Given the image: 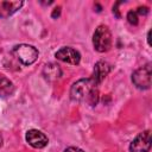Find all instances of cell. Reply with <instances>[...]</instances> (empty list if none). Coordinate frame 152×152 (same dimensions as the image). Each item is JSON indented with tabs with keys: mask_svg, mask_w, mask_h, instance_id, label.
Listing matches in <instances>:
<instances>
[{
	"mask_svg": "<svg viewBox=\"0 0 152 152\" xmlns=\"http://www.w3.org/2000/svg\"><path fill=\"white\" fill-rule=\"evenodd\" d=\"M135 12H137V14L146 15V14L148 13V7H146V6H140V7H138V10H137Z\"/></svg>",
	"mask_w": 152,
	"mask_h": 152,
	"instance_id": "cell-13",
	"label": "cell"
},
{
	"mask_svg": "<svg viewBox=\"0 0 152 152\" xmlns=\"http://www.w3.org/2000/svg\"><path fill=\"white\" fill-rule=\"evenodd\" d=\"M112 70V65L106 61H99L94 66L93 77H90L96 84H100Z\"/></svg>",
	"mask_w": 152,
	"mask_h": 152,
	"instance_id": "cell-8",
	"label": "cell"
},
{
	"mask_svg": "<svg viewBox=\"0 0 152 152\" xmlns=\"http://www.w3.org/2000/svg\"><path fill=\"white\" fill-rule=\"evenodd\" d=\"M26 141L34 148H43L48 145V137L38 129H30L26 133Z\"/></svg>",
	"mask_w": 152,
	"mask_h": 152,
	"instance_id": "cell-7",
	"label": "cell"
},
{
	"mask_svg": "<svg viewBox=\"0 0 152 152\" xmlns=\"http://www.w3.org/2000/svg\"><path fill=\"white\" fill-rule=\"evenodd\" d=\"M43 75L48 81H57L62 76V70L58 64L55 63H48L43 68Z\"/></svg>",
	"mask_w": 152,
	"mask_h": 152,
	"instance_id": "cell-10",
	"label": "cell"
},
{
	"mask_svg": "<svg viewBox=\"0 0 152 152\" xmlns=\"http://www.w3.org/2000/svg\"><path fill=\"white\" fill-rule=\"evenodd\" d=\"M151 63H147L132 74V82L139 89H148L151 87Z\"/></svg>",
	"mask_w": 152,
	"mask_h": 152,
	"instance_id": "cell-4",
	"label": "cell"
},
{
	"mask_svg": "<svg viewBox=\"0 0 152 152\" xmlns=\"http://www.w3.org/2000/svg\"><path fill=\"white\" fill-rule=\"evenodd\" d=\"M70 97L77 102H87L90 106H96L99 101L97 84L91 78L78 80L71 86Z\"/></svg>",
	"mask_w": 152,
	"mask_h": 152,
	"instance_id": "cell-1",
	"label": "cell"
},
{
	"mask_svg": "<svg viewBox=\"0 0 152 152\" xmlns=\"http://www.w3.org/2000/svg\"><path fill=\"white\" fill-rule=\"evenodd\" d=\"M13 83L6 77H0V96H8L13 93Z\"/></svg>",
	"mask_w": 152,
	"mask_h": 152,
	"instance_id": "cell-11",
	"label": "cell"
},
{
	"mask_svg": "<svg viewBox=\"0 0 152 152\" xmlns=\"http://www.w3.org/2000/svg\"><path fill=\"white\" fill-rule=\"evenodd\" d=\"M12 53L17 57L19 62H21L24 65H30L34 63L38 58V50L28 44H19L15 45L12 50Z\"/></svg>",
	"mask_w": 152,
	"mask_h": 152,
	"instance_id": "cell-3",
	"label": "cell"
},
{
	"mask_svg": "<svg viewBox=\"0 0 152 152\" xmlns=\"http://www.w3.org/2000/svg\"><path fill=\"white\" fill-rule=\"evenodd\" d=\"M93 45L99 52H106L112 48V33L106 25H100L93 34Z\"/></svg>",
	"mask_w": 152,
	"mask_h": 152,
	"instance_id": "cell-2",
	"label": "cell"
},
{
	"mask_svg": "<svg viewBox=\"0 0 152 152\" xmlns=\"http://www.w3.org/2000/svg\"><path fill=\"white\" fill-rule=\"evenodd\" d=\"M24 5L23 1H0V17L7 18Z\"/></svg>",
	"mask_w": 152,
	"mask_h": 152,
	"instance_id": "cell-9",
	"label": "cell"
},
{
	"mask_svg": "<svg viewBox=\"0 0 152 152\" xmlns=\"http://www.w3.org/2000/svg\"><path fill=\"white\" fill-rule=\"evenodd\" d=\"M151 150V132L144 131L139 133L129 145L131 152H150Z\"/></svg>",
	"mask_w": 152,
	"mask_h": 152,
	"instance_id": "cell-5",
	"label": "cell"
},
{
	"mask_svg": "<svg viewBox=\"0 0 152 152\" xmlns=\"http://www.w3.org/2000/svg\"><path fill=\"white\" fill-rule=\"evenodd\" d=\"M59 14H61V7L57 6V7L53 10V12H52V18H56V17H58Z\"/></svg>",
	"mask_w": 152,
	"mask_h": 152,
	"instance_id": "cell-15",
	"label": "cell"
},
{
	"mask_svg": "<svg viewBox=\"0 0 152 152\" xmlns=\"http://www.w3.org/2000/svg\"><path fill=\"white\" fill-rule=\"evenodd\" d=\"M64 152H84V151H83V150H81V148H78V147L70 146V147L65 148V150H64Z\"/></svg>",
	"mask_w": 152,
	"mask_h": 152,
	"instance_id": "cell-14",
	"label": "cell"
},
{
	"mask_svg": "<svg viewBox=\"0 0 152 152\" xmlns=\"http://www.w3.org/2000/svg\"><path fill=\"white\" fill-rule=\"evenodd\" d=\"M127 20H128V23H129L131 25H137V24H138V21H139L137 12H135V11H133V10L128 11V13H127Z\"/></svg>",
	"mask_w": 152,
	"mask_h": 152,
	"instance_id": "cell-12",
	"label": "cell"
},
{
	"mask_svg": "<svg viewBox=\"0 0 152 152\" xmlns=\"http://www.w3.org/2000/svg\"><path fill=\"white\" fill-rule=\"evenodd\" d=\"M55 57L62 62H65V63H69V64H72V65H76L80 63L81 61V55L77 50L70 48V46H64V48H61L56 53H55Z\"/></svg>",
	"mask_w": 152,
	"mask_h": 152,
	"instance_id": "cell-6",
	"label": "cell"
}]
</instances>
